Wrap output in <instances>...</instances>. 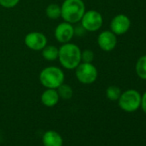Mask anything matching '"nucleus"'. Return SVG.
<instances>
[{"label": "nucleus", "instance_id": "2eb2a0df", "mask_svg": "<svg viewBox=\"0 0 146 146\" xmlns=\"http://www.w3.org/2000/svg\"><path fill=\"white\" fill-rule=\"evenodd\" d=\"M46 15L50 19H58L61 17V7L58 5L51 4L46 9Z\"/></svg>", "mask_w": 146, "mask_h": 146}, {"label": "nucleus", "instance_id": "6e6552de", "mask_svg": "<svg viewBox=\"0 0 146 146\" xmlns=\"http://www.w3.org/2000/svg\"><path fill=\"white\" fill-rule=\"evenodd\" d=\"M75 35L74 27L71 23L63 22L59 23L54 30V37L56 40L60 44H65L70 42Z\"/></svg>", "mask_w": 146, "mask_h": 146}, {"label": "nucleus", "instance_id": "dca6fc26", "mask_svg": "<svg viewBox=\"0 0 146 146\" xmlns=\"http://www.w3.org/2000/svg\"><path fill=\"white\" fill-rule=\"evenodd\" d=\"M56 90L58 91V94L59 96V98H61L63 100H70L72 97V96H73V90L68 84H62Z\"/></svg>", "mask_w": 146, "mask_h": 146}, {"label": "nucleus", "instance_id": "0eeeda50", "mask_svg": "<svg viewBox=\"0 0 146 146\" xmlns=\"http://www.w3.org/2000/svg\"><path fill=\"white\" fill-rule=\"evenodd\" d=\"M26 46L32 51H41L47 45L46 36L40 32H30L24 38Z\"/></svg>", "mask_w": 146, "mask_h": 146}, {"label": "nucleus", "instance_id": "a211bd4d", "mask_svg": "<svg viewBox=\"0 0 146 146\" xmlns=\"http://www.w3.org/2000/svg\"><path fill=\"white\" fill-rule=\"evenodd\" d=\"M95 58V53L90 49H85L81 52V61L84 63H92Z\"/></svg>", "mask_w": 146, "mask_h": 146}, {"label": "nucleus", "instance_id": "f3484780", "mask_svg": "<svg viewBox=\"0 0 146 146\" xmlns=\"http://www.w3.org/2000/svg\"><path fill=\"white\" fill-rule=\"evenodd\" d=\"M121 90L115 85H111L106 90V96L110 101H118L120 95H121Z\"/></svg>", "mask_w": 146, "mask_h": 146}, {"label": "nucleus", "instance_id": "412c9836", "mask_svg": "<svg viewBox=\"0 0 146 146\" xmlns=\"http://www.w3.org/2000/svg\"><path fill=\"white\" fill-rule=\"evenodd\" d=\"M74 30H75V35H78V36H83V35L85 34V32H87V31L82 27V25H80V26L78 27V28H74Z\"/></svg>", "mask_w": 146, "mask_h": 146}, {"label": "nucleus", "instance_id": "f8f14e48", "mask_svg": "<svg viewBox=\"0 0 146 146\" xmlns=\"http://www.w3.org/2000/svg\"><path fill=\"white\" fill-rule=\"evenodd\" d=\"M59 99L60 98L56 89H46L40 96L42 104L47 108H52L56 106Z\"/></svg>", "mask_w": 146, "mask_h": 146}, {"label": "nucleus", "instance_id": "aec40b11", "mask_svg": "<svg viewBox=\"0 0 146 146\" xmlns=\"http://www.w3.org/2000/svg\"><path fill=\"white\" fill-rule=\"evenodd\" d=\"M140 108L143 111V113L146 114V91L143 94L142 98H141V106Z\"/></svg>", "mask_w": 146, "mask_h": 146}, {"label": "nucleus", "instance_id": "39448f33", "mask_svg": "<svg viewBox=\"0 0 146 146\" xmlns=\"http://www.w3.org/2000/svg\"><path fill=\"white\" fill-rule=\"evenodd\" d=\"M75 75L81 84H91L98 78V70L92 63L81 62L75 69Z\"/></svg>", "mask_w": 146, "mask_h": 146}, {"label": "nucleus", "instance_id": "7ed1b4c3", "mask_svg": "<svg viewBox=\"0 0 146 146\" xmlns=\"http://www.w3.org/2000/svg\"><path fill=\"white\" fill-rule=\"evenodd\" d=\"M39 79L46 89H57L64 82V73L59 67L47 66L40 71Z\"/></svg>", "mask_w": 146, "mask_h": 146}, {"label": "nucleus", "instance_id": "ddd939ff", "mask_svg": "<svg viewBox=\"0 0 146 146\" xmlns=\"http://www.w3.org/2000/svg\"><path fill=\"white\" fill-rule=\"evenodd\" d=\"M42 57L47 61H54L58 57V48L55 46H46L42 50Z\"/></svg>", "mask_w": 146, "mask_h": 146}, {"label": "nucleus", "instance_id": "9d476101", "mask_svg": "<svg viewBox=\"0 0 146 146\" xmlns=\"http://www.w3.org/2000/svg\"><path fill=\"white\" fill-rule=\"evenodd\" d=\"M117 35L111 30L101 32L97 37V44L104 52H111L117 46Z\"/></svg>", "mask_w": 146, "mask_h": 146}, {"label": "nucleus", "instance_id": "4468645a", "mask_svg": "<svg viewBox=\"0 0 146 146\" xmlns=\"http://www.w3.org/2000/svg\"><path fill=\"white\" fill-rule=\"evenodd\" d=\"M137 75L142 80H146V55L141 56L135 65Z\"/></svg>", "mask_w": 146, "mask_h": 146}, {"label": "nucleus", "instance_id": "f257e3e1", "mask_svg": "<svg viewBox=\"0 0 146 146\" xmlns=\"http://www.w3.org/2000/svg\"><path fill=\"white\" fill-rule=\"evenodd\" d=\"M81 49L70 42L62 44L58 48V59L61 66L66 70H75L81 61Z\"/></svg>", "mask_w": 146, "mask_h": 146}, {"label": "nucleus", "instance_id": "9b49d317", "mask_svg": "<svg viewBox=\"0 0 146 146\" xmlns=\"http://www.w3.org/2000/svg\"><path fill=\"white\" fill-rule=\"evenodd\" d=\"M43 146H63L64 140L62 136L56 131H46L42 136Z\"/></svg>", "mask_w": 146, "mask_h": 146}, {"label": "nucleus", "instance_id": "423d86ee", "mask_svg": "<svg viewBox=\"0 0 146 146\" xmlns=\"http://www.w3.org/2000/svg\"><path fill=\"white\" fill-rule=\"evenodd\" d=\"M80 22L82 27L87 32H96L102 28L103 24V17L99 11L90 10L85 11Z\"/></svg>", "mask_w": 146, "mask_h": 146}, {"label": "nucleus", "instance_id": "20e7f679", "mask_svg": "<svg viewBox=\"0 0 146 146\" xmlns=\"http://www.w3.org/2000/svg\"><path fill=\"white\" fill-rule=\"evenodd\" d=\"M141 94L133 89L127 90L121 93L118 103L119 107L126 113H133L141 106Z\"/></svg>", "mask_w": 146, "mask_h": 146}, {"label": "nucleus", "instance_id": "f03ea898", "mask_svg": "<svg viewBox=\"0 0 146 146\" xmlns=\"http://www.w3.org/2000/svg\"><path fill=\"white\" fill-rule=\"evenodd\" d=\"M61 7V17L64 22L75 24L81 21L86 11L83 0H64Z\"/></svg>", "mask_w": 146, "mask_h": 146}, {"label": "nucleus", "instance_id": "6ab92c4d", "mask_svg": "<svg viewBox=\"0 0 146 146\" xmlns=\"http://www.w3.org/2000/svg\"><path fill=\"white\" fill-rule=\"evenodd\" d=\"M20 0H0V5L5 9L14 8L18 5Z\"/></svg>", "mask_w": 146, "mask_h": 146}, {"label": "nucleus", "instance_id": "1a4fd4ad", "mask_svg": "<svg viewBox=\"0 0 146 146\" xmlns=\"http://www.w3.org/2000/svg\"><path fill=\"white\" fill-rule=\"evenodd\" d=\"M131 27V20L125 14L116 15L111 21V31L116 35H122L125 34Z\"/></svg>", "mask_w": 146, "mask_h": 146}]
</instances>
